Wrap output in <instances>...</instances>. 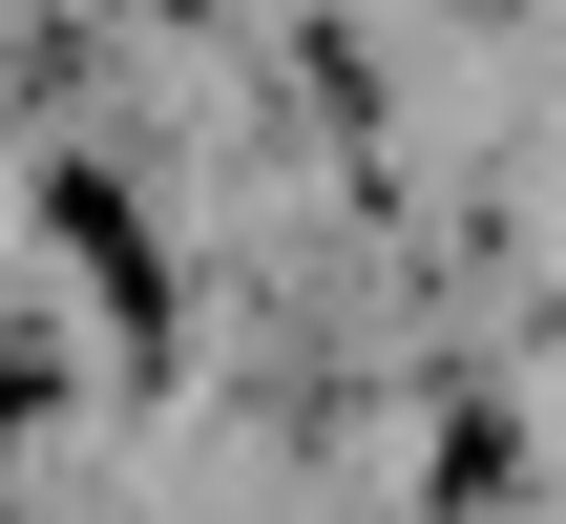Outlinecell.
Returning a JSON list of instances; mask_svg holds the SVG:
<instances>
[{
    "label": "cell",
    "mask_w": 566,
    "mask_h": 524,
    "mask_svg": "<svg viewBox=\"0 0 566 524\" xmlns=\"http://www.w3.org/2000/svg\"><path fill=\"white\" fill-rule=\"evenodd\" d=\"M42 231H63V252H84V273H105V315H126V336H147V357H168V252H147V231H126V189H105V168H42Z\"/></svg>",
    "instance_id": "cell-1"
},
{
    "label": "cell",
    "mask_w": 566,
    "mask_h": 524,
    "mask_svg": "<svg viewBox=\"0 0 566 524\" xmlns=\"http://www.w3.org/2000/svg\"><path fill=\"white\" fill-rule=\"evenodd\" d=\"M525 483V420H441V504H504Z\"/></svg>",
    "instance_id": "cell-2"
},
{
    "label": "cell",
    "mask_w": 566,
    "mask_h": 524,
    "mask_svg": "<svg viewBox=\"0 0 566 524\" xmlns=\"http://www.w3.org/2000/svg\"><path fill=\"white\" fill-rule=\"evenodd\" d=\"M42 399H63V357H42V336L0 315V420H42Z\"/></svg>",
    "instance_id": "cell-3"
}]
</instances>
